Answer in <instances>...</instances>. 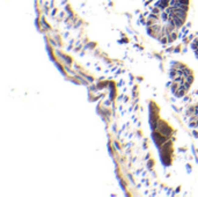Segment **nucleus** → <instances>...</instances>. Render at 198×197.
<instances>
[]
</instances>
